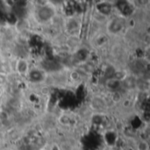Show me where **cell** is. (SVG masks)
Here are the masks:
<instances>
[{"label": "cell", "mask_w": 150, "mask_h": 150, "mask_svg": "<svg viewBox=\"0 0 150 150\" xmlns=\"http://www.w3.org/2000/svg\"><path fill=\"white\" fill-rule=\"evenodd\" d=\"M137 150H149V145L146 141H142L137 145Z\"/></svg>", "instance_id": "cell-7"}, {"label": "cell", "mask_w": 150, "mask_h": 150, "mask_svg": "<svg viewBox=\"0 0 150 150\" xmlns=\"http://www.w3.org/2000/svg\"><path fill=\"white\" fill-rule=\"evenodd\" d=\"M120 4H117V7L118 9L120 11V12L125 15V16H127V15H130L133 11V9L130 5V4H128L127 2L126 1H123V2H120L119 3Z\"/></svg>", "instance_id": "cell-2"}, {"label": "cell", "mask_w": 150, "mask_h": 150, "mask_svg": "<svg viewBox=\"0 0 150 150\" xmlns=\"http://www.w3.org/2000/svg\"><path fill=\"white\" fill-rule=\"evenodd\" d=\"M38 15L40 17V19L42 20H48L49 18H51L54 15V10L48 6H43L41 7L39 11H38Z\"/></svg>", "instance_id": "cell-1"}, {"label": "cell", "mask_w": 150, "mask_h": 150, "mask_svg": "<svg viewBox=\"0 0 150 150\" xmlns=\"http://www.w3.org/2000/svg\"><path fill=\"white\" fill-rule=\"evenodd\" d=\"M30 80L33 81V83H38L40 82L43 79L42 74L39 70H32L30 72Z\"/></svg>", "instance_id": "cell-5"}, {"label": "cell", "mask_w": 150, "mask_h": 150, "mask_svg": "<svg viewBox=\"0 0 150 150\" xmlns=\"http://www.w3.org/2000/svg\"><path fill=\"white\" fill-rule=\"evenodd\" d=\"M27 63L25 62V60H19L17 63V69L18 72L20 73H25V71L27 70Z\"/></svg>", "instance_id": "cell-6"}, {"label": "cell", "mask_w": 150, "mask_h": 150, "mask_svg": "<svg viewBox=\"0 0 150 150\" xmlns=\"http://www.w3.org/2000/svg\"><path fill=\"white\" fill-rule=\"evenodd\" d=\"M98 11L104 14V15H109L112 12V5L107 3H101L97 5Z\"/></svg>", "instance_id": "cell-3"}, {"label": "cell", "mask_w": 150, "mask_h": 150, "mask_svg": "<svg viewBox=\"0 0 150 150\" xmlns=\"http://www.w3.org/2000/svg\"><path fill=\"white\" fill-rule=\"evenodd\" d=\"M123 27V25L122 23L120 21V19H115V20H112L110 24V26H109V30L115 33H118L120 32Z\"/></svg>", "instance_id": "cell-4"}]
</instances>
